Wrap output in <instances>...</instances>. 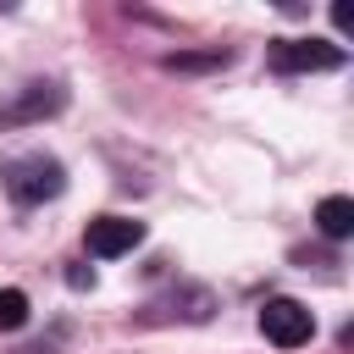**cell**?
Returning <instances> with one entry per match:
<instances>
[{
    "label": "cell",
    "mask_w": 354,
    "mask_h": 354,
    "mask_svg": "<svg viewBox=\"0 0 354 354\" xmlns=\"http://www.w3.org/2000/svg\"><path fill=\"white\" fill-rule=\"evenodd\" d=\"M61 188H66V177H61V160H50V155H22L6 166V194L17 205H44Z\"/></svg>",
    "instance_id": "obj_1"
},
{
    "label": "cell",
    "mask_w": 354,
    "mask_h": 354,
    "mask_svg": "<svg viewBox=\"0 0 354 354\" xmlns=\"http://www.w3.org/2000/svg\"><path fill=\"white\" fill-rule=\"evenodd\" d=\"M271 66L277 72H332V66H343V50L326 39H277Z\"/></svg>",
    "instance_id": "obj_2"
},
{
    "label": "cell",
    "mask_w": 354,
    "mask_h": 354,
    "mask_svg": "<svg viewBox=\"0 0 354 354\" xmlns=\"http://www.w3.org/2000/svg\"><path fill=\"white\" fill-rule=\"evenodd\" d=\"M260 332H266L277 348H299V343H310L315 315H310L299 299H271V304L260 310Z\"/></svg>",
    "instance_id": "obj_3"
},
{
    "label": "cell",
    "mask_w": 354,
    "mask_h": 354,
    "mask_svg": "<svg viewBox=\"0 0 354 354\" xmlns=\"http://www.w3.org/2000/svg\"><path fill=\"white\" fill-rule=\"evenodd\" d=\"M138 238H144V227L127 221V216H94V221H88V254H100V260L127 254Z\"/></svg>",
    "instance_id": "obj_4"
},
{
    "label": "cell",
    "mask_w": 354,
    "mask_h": 354,
    "mask_svg": "<svg viewBox=\"0 0 354 354\" xmlns=\"http://www.w3.org/2000/svg\"><path fill=\"white\" fill-rule=\"evenodd\" d=\"M315 221H321V232H326V238H348V232H354V199L326 194V199H321V210H315Z\"/></svg>",
    "instance_id": "obj_5"
},
{
    "label": "cell",
    "mask_w": 354,
    "mask_h": 354,
    "mask_svg": "<svg viewBox=\"0 0 354 354\" xmlns=\"http://www.w3.org/2000/svg\"><path fill=\"white\" fill-rule=\"evenodd\" d=\"M28 321V293L22 288H0V326L11 332V326H22Z\"/></svg>",
    "instance_id": "obj_6"
}]
</instances>
